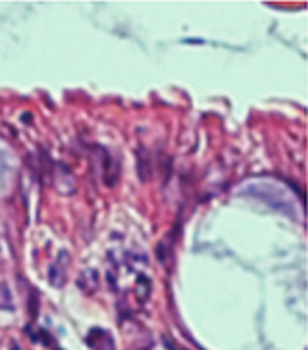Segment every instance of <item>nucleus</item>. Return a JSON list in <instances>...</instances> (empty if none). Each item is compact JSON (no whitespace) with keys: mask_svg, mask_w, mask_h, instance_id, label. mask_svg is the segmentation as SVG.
I'll return each instance as SVG.
<instances>
[{"mask_svg":"<svg viewBox=\"0 0 308 350\" xmlns=\"http://www.w3.org/2000/svg\"><path fill=\"white\" fill-rule=\"evenodd\" d=\"M67 264H69V253L65 249L60 251V255H58L56 262L52 265H49V273H47V278L51 282L52 287H62L65 284V269H67Z\"/></svg>","mask_w":308,"mask_h":350,"instance_id":"nucleus-1","label":"nucleus"},{"mask_svg":"<svg viewBox=\"0 0 308 350\" xmlns=\"http://www.w3.org/2000/svg\"><path fill=\"white\" fill-rule=\"evenodd\" d=\"M135 159H137V175L139 179L142 180V182H146L150 177H152V163H150V156H148V152L144 150L142 147L137 148V152H135Z\"/></svg>","mask_w":308,"mask_h":350,"instance_id":"nucleus-2","label":"nucleus"},{"mask_svg":"<svg viewBox=\"0 0 308 350\" xmlns=\"http://www.w3.org/2000/svg\"><path fill=\"white\" fill-rule=\"evenodd\" d=\"M87 273V276H89V280H85V278H81L80 276V280H78V285H80L85 293H94L96 289H98V285H100V280H98V271H92V269H87L85 271Z\"/></svg>","mask_w":308,"mask_h":350,"instance_id":"nucleus-3","label":"nucleus"},{"mask_svg":"<svg viewBox=\"0 0 308 350\" xmlns=\"http://www.w3.org/2000/svg\"><path fill=\"white\" fill-rule=\"evenodd\" d=\"M150 291H152V280L146 278L144 275H139V282L135 285V293L139 296V302L144 303L146 298L150 296Z\"/></svg>","mask_w":308,"mask_h":350,"instance_id":"nucleus-4","label":"nucleus"},{"mask_svg":"<svg viewBox=\"0 0 308 350\" xmlns=\"http://www.w3.org/2000/svg\"><path fill=\"white\" fill-rule=\"evenodd\" d=\"M0 309H13V296L9 287L0 282Z\"/></svg>","mask_w":308,"mask_h":350,"instance_id":"nucleus-5","label":"nucleus"},{"mask_svg":"<svg viewBox=\"0 0 308 350\" xmlns=\"http://www.w3.org/2000/svg\"><path fill=\"white\" fill-rule=\"evenodd\" d=\"M155 253H157V260L161 262V264H166V260H168V246L164 244V242H159V244H157Z\"/></svg>","mask_w":308,"mask_h":350,"instance_id":"nucleus-6","label":"nucleus"},{"mask_svg":"<svg viewBox=\"0 0 308 350\" xmlns=\"http://www.w3.org/2000/svg\"><path fill=\"white\" fill-rule=\"evenodd\" d=\"M162 343H164V345L168 347V350H177L175 345H173V343L170 341V338H162Z\"/></svg>","mask_w":308,"mask_h":350,"instance_id":"nucleus-7","label":"nucleus"},{"mask_svg":"<svg viewBox=\"0 0 308 350\" xmlns=\"http://www.w3.org/2000/svg\"><path fill=\"white\" fill-rule=\"evenodd\" d=\"M11 350H20L18 349V343H16V341H11Z\"/></svg>","mask_w":308,"mask_h":350,"instance_id":"nucleus-8","label":"nucleus"}]
</instances>
